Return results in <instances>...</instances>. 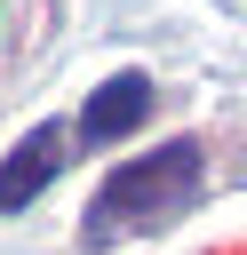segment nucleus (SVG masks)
<instances>
[{
    "label": "nucleus",
    "instance_id": "nucleus-1",
    "mask_svg": "<svg viewBox=\"0 0 247 255\" xmlns=\"http://www.w3.org/2000/svg\"><path fill=\"white\" fill-rule=\"evenodd\" d=\"M191 191H199V143H159V151H143V159H127V167L104 175L96 231H112V223H159Z\"/></svg>",
    "mask_w": 247,
    "mask_h": 255
},
{
    "label": "nucleus",
    "instance_id": "nucleus-2",
    "mask_svg": "<svg viewBox=\"0 0 247 255\" xmlns=\"http://www.w3.org/2000/svg\"><path fill=\"white\" fill-rule=\"evenodd\" d=\"M56 175H64V128H56V120H40V128H32V135H16V151L0 159V215L32 207Z\"/></svg>",
    "mask_w": 247,
    "mask_h": 255
},
{
    "label": "nucleus",
    "instance_id": "nucleus-3",
    "mask_svg": "<svg viewBox=\"0 0 247 255\" xmlns=\"http://www.w3.org/2000/svg\"><path fill=\"white\" fill-rule=\"evenodd\" d=\"M143 112H151V80H143V72H112V80L80 104V143H120V135L143 128Z\"/></svg>",
    "mask_w": 247,
    "mask_h": 255
}]
</instances>
